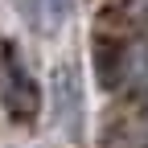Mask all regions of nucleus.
Masks as SVG:
<instances>
[{
	"instance_id": "nucleus-1",
	"label": "nucleus",
	"mask_w": 148,
	"mask_h": 148,
	"mask_svg": "<svg viewBox=\"0 0 148 148\" xmlns=\"http://www.w3.org/2000/svg\"><path fill=\"white\" fill-rule=\"evenodd\" d=\"M99 74L107 86L127 90V95H144L148 90V33L123 37V41L107 45L99 53Z\"/></svg>"
},
{
	"instance_id": "nucleus-2",
	"label": "nucleus",
	"mask_w": 148,
	"mask_h": 148,
	"mask_svg": "<svg viewBox=\"0 0 148 148\" xmlns=\"http://www.w3.org/2000/svg\"><path fill=\"white\" fill-rule=\"evenodd\" d=\"M0 103L16 123H33L37 119V86L25 58L16 53V45H0Z\"/></svg>"
},
{
	"instance_id": "nucleus-3",
	"label": "nucleus",
	"mask_w": 148,
	"mask_h": 148,
	"mask_svg": "<svg viewBox=\"0 0 148 148\" xmlns=\"http://www.w3.org/2000/svg\"><path fill=\"white\" fill-rule=\"evenodd\" d=\"M70 4H74V0H41V8H45V16H49V25H62L66 16H70Z\"/></svg>"
},
{
	"instance_id": "nucleus-4",
	"label": "nucleus",
	"mask_w": 148,
	"mask_h": 148,
	"mask_svg": "<svg viewBox=\"0 0 148 148\" xmlns=\"http://www.w3.org/2000/svg\"><path fill=\"white\" fill-rule=\"evenodd\" d=\"M123 16L148 29V0H123Z\"/></svg>"
}]
</instances>
